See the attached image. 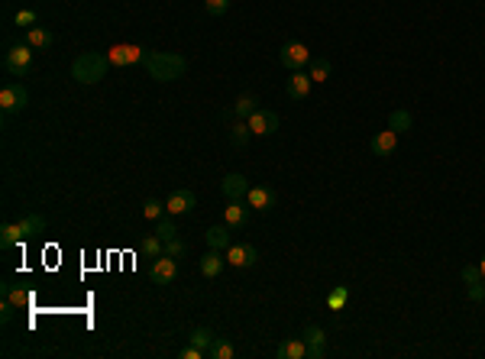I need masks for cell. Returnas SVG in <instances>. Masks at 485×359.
Listing matches in <instances>:
<instances>
[{"label": "cell", "instance_id": "1", "mask_svg": "<svg viewBox=\"0 0 485 359\" xmlns=\"http://www.w3.org/2000/svg\"><path fill=\"white\" fill-rule=\"evenodd\" d=\"M39 233H45V220L39 217V214H23L17 224L7 220V224L0 227V246H3V249H13V246L27 243V240L39 237Z\"/></svg>", "mask_w": 485, "mask_h": 359}, {"label": "cell", "instance_id": "2", "mask_svg": "<svg viewBox=\"0 0 485 359\" xmlns=\"http://www.w3.org/2000/svg\"><path fill=\"white\" fill-rule=\"evenodd\" d=\"M142 65L149 71V78H156V81H178L188 71L185 55H178V52H149Z\"/></svg>", "mask_w": 485, "mask_h": 359}, {"label": "cell", "instance_id": "3", "mask_svg": "<svg viewBox=\"0 0 485 359\" xmlns=\"http://www.w3.org/2000/svg\"><path fill=\"white\" fill-rule=\"evenodd\" d=\"M107 68H110L107 52H81L78 59L71 61V78L78 85H97L107 75Z\"/></svg>", "mask_w": 485, "mask_h": 359}, {"label": "cell", "instance_id": "4", "mask_svg": "<svg viewBox=\"0 0 485 359\" xmlns=\"http://www.w3.org/2000/svg\"><path fill=\"white\" fill-rule=\"evenodd\" d=\"M146 49L136 43H120V45H110L107 49V59H110V65H117V68H130V65H142L146 61Z\"/></svg>", "mask_w": 485, "mask_h": 359}, {"label": "cell", "instance_id": "5", "mask_svg": "<svg viewBox=\"0 0 485 359\" xmlns=\"http://www.w3.org/2000/svg\"><path fill=\"white\" fill-rule=\"evenodd\" d=\"M33 45H13V49H7V55H3V71H7L10 78H23L29 71V65H33Z\"/></svg>", "mask_w": 485, "mask_h": 359}, {"label": "cell", "instance_id": "6", "mask_svg": "<svg viewBox=\"0 0 485 359\" xmlns=\"http://www.w3.org/2000/svg\"><path fill=\"white\" fill-rule=\"evenodd\" d=\"M278 65H285L288 71H301L304 65H311V49L304 43H285L278 49Z\"/></svg>", "mask_w": 485, "mask_h": 359}, {"label": "cell", "instance_id": "7", "mask_svg": "<svg viewBox=\"0 0 485 359\" xmlns=\"http://www.w3.org/2000/svg\"><path fill=\"white\" fill-rule=\"evenodd\" d=\"M27 104H29V94H27V88L23 85H3L0 88V110L3 114H20V110H27Z\"/></svg>", "mask_w": 485, "mask_h": 359}, {"label": "cell", "instance_id": "8", "mask_svg": "<svg viewBox=\"0 0 485 359\" xmlns=\"http://www.w3.org/2000/svg\"><path fill=\"white\" fill-rule=\"evenodd\" d=\"M223 256H227V265H233V269H249V265H256L259 249L253 243H230Z\"/></svg>", "mask_w": 485, "mask_h": 359}, {"label": "cell", "instance_id": "9", "mask_svg": "<svg viewBox=\"0 0 485 359\" xmlns=\"http://www.w3.org/2000/svg\"><path fill=\"white\" fill-rule=\"evenodd\" d=\"M194 207H197V198H194V191H188V188H175L165 201V214H172V217H185V214H191Z\"/></svg>", "mask_w": 485, "mask_h": 359}, {"label": "cell", "instance_id": "10", "mask_svg": "<svg viewBox=\"0 0 485 359\" xmlns=\"http://www.w3.org/2000/svg\"><path fill=\"white\" fill-rule=\"evenodd\" d=\"M175 275H178L175 256H159V259L149 265V279L156 281V285H168V281H175Z\"/></svg>", "mask_w": 485, "mask_h": 359}, {"label": "cell", "instance_id": "11", "mask_svg": "<svg viewBox=\"0 0 485 359\" xmlns=\"http://www.w3.org/2000/svg\"><path fill=\"white\" fill-rule=\"evenodd\" d=\"M249 130H253V136H269V133L278 130V114H272V110H256V114L246 117Z\"/></svg>", "mask_w": 485, "mask_h": 359}, {"label": "cell", "instance_id": "12", "mask_svg": "<svg viewBox=\"0 0 485 359\" xmlns=\"http://www.w3.org/2000/svg\"><path fill=\"white\" fill-rule=\"evenodd\" d=\"M311 88H314V81H311L308 71H291L288 81H285V91H288L291 101H304L311 94Z\"/></svg>", "mask_w": 485, "mask_h": 359}, {"label": "cell", "instance_id": "13", "mask_svg": "<svg viewBox=\"0 0 485 359\" xmlns=\"http://www.w3.org/2000/svg\"><path fill=\"white\" fill-rule=\"evenodd\" d=\"M304 343H308V356L311 359H324L327 356V333L320 330L318 324H311V327H304Z\"/></svg>", "mask_w": 485, "mask_h": 359}, {"label": "cell", "instance_id": "14", "mask_svg": "<svg viewBox=\"0 0 485 359\" xmlns=\"http://www.w3.org/2000/svg\"><path fill=\"white\" fill-rule=\"evenodd\" d=\"M395 149H398V133L391 126H385V130L372 136V156H391Z\"/></svg>", "mask_w": 485, "mask_h": 359}, {"label": "cell", "instance_id": "15", "mask_svg": "<svg viewBox=\"0 0 485 359\" xmlns=\"http://www.w3.org/2000/svg\"><path fill=\"white\" fill-rule=\"evenodd\" d=\"M221 191H223V198H227V201H237V198H246L249 182L243 175H237V172H230V175H223Z\"/></svg>", "mask_w": 485, "mask_h": 359}, {"label": "cell", "instance_id": "16", "mask_svg": "<svg viewBox=\"0 0 485 359\" xmlns=\"http://www.w3.org/2000/svg\"><path fill=\"white\" fill-rule=\"evenodd\" d=\"M246 210L249 204H243L237 198V201H227V207H223V224H227L230 230H243L246 227Z\"/></svg>", "mask_w": 485, "mask_h": 359}, {"label": "cell", "instance_id": "17", "mask_svg": "<svg viewBox=\"0 0 485 359\" xmlns=\"http://www.w3.org/2000/svg\"><path fill=\"white\" fill-rule=\"evenodd\" d=\"M256 104H259L256 94H239L237 104L230 107V114H223V117H227V120H246L249 114H256V110H259Z\"/></svg>", "mask_w": 485, "mask_h": 359}, {"label": "cell", "instance_id": "18", "mask_svg": "<svg viewBox=\"0 0 485 359\" xmlns=\"http://www.w3.org/2000/svg\"><path fill=\"white\" fill-rule=\"evenodd\" d=\"M246 204L253 210H259V214H265V210L275 207V194L269 191V188H259V184H256V188H249V191H246Z\"/></svg>", "mask_w": 485, "mask_h": 359}, {"label": "cell", "instance_id": "19", "mask_svg": "<svg viewBox=\"0 0 485 359\" xmlns=\"http://www.w3.org/2000/svg\"><path fill=\"white\" fill-rule=\"evenodd\" d=\"M223 265H227V256H221V249H207L201 256V275H207V279H217Z\"/></svg>", "mask_w": 485, "mask_h": 359}, {"label": "cell", "instance_id": "20", "mask_svg": "<svg viewBox=\"0 0 485 359\" xmlns=\"http://www.w3.org/2000/svg\"><path fill=\"white\" fill-rule=\"evenodd\" d=\"M3 298H7L10 305L17 307V311H27V307L33 305V291H27V288H17V285H10V281H3Z\"/></svg>", "mask_w": 485, "mask_h": 359}, {"label": "cell", "instance_id": "21", "mask_svg": "<svg viewBox=\"0 0 485 359\" xmlns=\"http://www.w3.org/2000/svg\"><path fill=\"white\" fill-rule=\"evenodd\" d=\"M275 356H278V359H304V356H308V343H304V337L285 340L282 346L275 350Z\"/></svg>", "mask_w": 485, "mask_h": 359}, {"label": "cell", "instance_id": "22", "mask_svg": "<svg viewBox=\"0 0 485 359\" xmlns=\"http://www.w3.org/2000/svg\"><path fill=\"white\" fill-rule=\"evenodd\" d=\"M227 133H230V142H233L237 149H243V146H246V142H249V136H253V130H249V123H243V120H230Z\"/></svg>", "mask_w": 485, "mask_h": 359}, {"label": "cell", "instance_id": "23", "mask_svg": "<svg viewBox=\"0 0 485 359\" xmlns=\"http://www.w3.org/2000/svg\"><path fill=\"white\" fill-rule=\"evenodd\" d=\"M207 246L227 253V246H230V227H227V224H217V227L207 230Z\"/></svg>", "mask_w": 485, "mask_h": 359}, {"label": "cell", "instance_id": "24", "mask_svg": "<svg viewBox=\"0 0 485 359\" xmlns=\"http://www.w3.org/2000/svg\"><path fill=\"white\" fill-rule=\"evenodd\" d=\"M52 43H55V36L49 33L45 27H33V29H27V45H33V49H49Z\"/></svg>", "mask_w": 485, "mask_h": 359}, {"label": "cell", "instance_id": "25", "mask_svg": "<svg viewBox=\"0 0 485 359\" xmlns=\"http://www.w3.org/2000/svg\"><path fill=\"white\" fill-rule=\"evenodd\" d=\"M188 340H191L194 346H197V350L211 353V346H214V340H217V337H214V330H211V327H194V330L188 333Z\"/></svg>", "mask_w": 485, "mask_h": 359}, {"label": "cell", "instance_id": "26", "mask_svg": "<svg viewBox=\"0 0 485 359\" xmlns=\"http://www.w3.org/2000/svg\"><path fill=\"white\" fill-rule=\"evenodd\" d=\"M330 61L327 59H311V68H308V75H311V81L314 85H320V81H330Z\"/></svg>", "mask_w": 485, "mask_h": 359}, {"label": "cell", "instance_id": "27", "mask_svg": "<svg viewBox=\"0 0 485 359\" xmlns=\"http://www.w3.org/2000/svg\"><path fill=\"white\" fill-rule=\"evenodd\" d=\"M411 123H415V117L408 114V110H391V114H388V126H391L395 133H408L411 130Z\"/></svg>", "mask_w": 485, "mask_h": 359}, {"label": "cell", "instance_id": "28", "mask_svg": "<svg viewBox=\"0 0 485 359\" xmlns=\"http://www.w3.org/2000/svg\"><path fill=\"white\" fill-rule=\"evenodd\" d=\"M140 253H142V256H149V259H159V256H165V240L146 237V240L140 243Z\"/></svg>", "mask_w": 485, "mask_h": 359}, {"label": "cell", "instance_id": "29", "mask_svg": "<svg viewBox=\"0 0 485 359\" xmlns=\"http://www.w3.org/2000/svg\"><path fill=\"white\" fill-rule=\"evenodd\" d=\"M346 301H350V288H346V285H336V288L327 295V307H330V311H343Z\"/></svg>", "mask_w": 485, "mask_h": 359}, {"label": "cell", "instance_id": "30", "mask_svg": "<svg viewBox=\"0 0 485 359\" xmlns=\"http://www.w3.org/2000/svg\"><path fill=\"white\" fill-rule=\"evenodd\" d=\"M233 353H237V350H233V343H230V340H223V337H217L207 356H214V359H233Z\"/></svg>", "mask_w": 485, "mask_h": 359}, {"label": "cell", "instance_id": "31", "mask_svg": "<svg viewBox=\"0 0 485 359\" xmlns=\"http://www.w3.org/2000/svg\"><path fill=\"white\" fill-rule=\"evenodd\" d=\"M162 214H165V204L162 201H152L149 198V201L142 204V217L146 220H162Z\"/></svg>", "mask_w": 485, "mask_h": 359}, {"label": "cell", "instance_id": "32", "mask_svg": "<svg viewBox=\"0 0 485 359\" xmlns=\"http://www.w3.org/2000/svg\"><path fill=\"white\" fill-rule=\"evenodd\" d=\"M175 233H178V230H175V224H172V220H165V217H162V220H159V227H156V237H159V240H165V243H168V240H175Z\"/></svg>", "mask_w": 485, "mask_h": 359}, {"label": "cell", "instance_id": "33", "mask_svg": "<svg viewBox=\"0 0 485 359\" xmlns=\"http://www.w3.org/2000/svg\"><path fill=\"white\" fill-rule=\"evenodd\" d=\"M204 10H207L211 17H223L230 10V0H204Z\"/></svg>", "mask_w": 485, "mask_h": 359}, {"label": "cell", "instance_id": "34", "mask_svg": "<svg viewBox=\"0 0 485 359\" xmlns=\"http://www.w3.org/2000/svg\"><path fill=\"white\" fill-rule=\"evenodd\" d=\"M459 275H463V281H466V285L485 281V279H482V272H479V265H463V269H459Z\"/></svg>", "mask_w": 485, "mask_h": 359}, {"label": "cell", "instance_id": "35", "mask_svg": "<svg viewBox=\"0 0 485 359\" xmlns=\"http://www.w3.org/2000/svg\"><path fill=\"white\" fill-rule=\"evenodd\" d=\"M13 23H17V27H23V29H33L36 27V13H33V10H17Z\"/></svg>", "mask_w": 485, "mask_h": 359}, {"label": "cell", "instance_id": "36", "mask_svg": "<svg viewBox=\"0 0 485 359\" xmlns=\"http://www.w3.org/2000/svg\"><path fill=\"white\" fill-rule=\"evenodd\" d=\"M165 256H175V259H181V256H185V243H181V240H168L165 243Z\"/></svg>", "mask_w": 485, "mask_h": 359}, {"label": "cell", "instance_id": "37", "mask_svg": "<svg viewBox=\"0 0 485 359\" xmlns=\"http://www.w3.org/2000/svg\"><path fill=\"white\" fill-rule=\"evenodd\" d=\"M204 356H207V353H204V350H197V346H194V343H188L185 350L178 353V359H204Z\"/></svg>", "mask_w": 485, "mask_h": 359}, {"label": "cell", "instance_id": "38", "mask_svg": "<svg viewBox=\"0 0 485 359\" xmlns=\"http://www.w3.org/2000/svg\"><path fill=\"white\" fill-rule=\"evenodd\" d=\"M469 298H472V301H485V281L469 285Z\"/></svg>", "mask_w": 485, "mask_h": 359}, {"label": "cell", "instance_id": "39", "mask_svg": "<svg viewBox=\"0 0 485 359\" xmlns=\"http://www.w3.org/2000/svg\"><path fill=\"white\" fill-rule=\"evenodd\" d=\"M13 311H17V307H13L7 298H3V307H0V321H3V324H10V317H13Z\"/></svg>", "mask_w": 485, "mask_h": 359}, {"label": "cell", "instance_id": "40", "mask_svg": "<svg viewBox=\"0 0 485 359\" xmlns=\"http://www.w3.org/2000/svg\"><path fill=\"white\" fill-rule=\"evenodd\" d=\"M479 272H482V279H485V256L479 259Z\"/></svg>", "mask_w": 485, "mask_h": 359}]
</instances>
